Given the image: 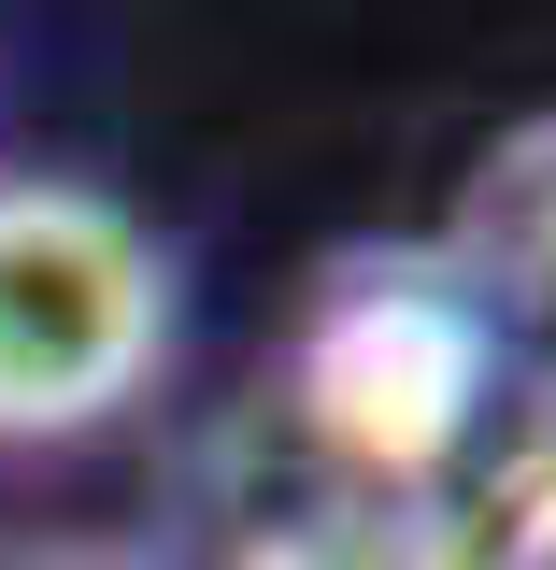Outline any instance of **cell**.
Listing matches in <instances>:
<instances>
[{"label":"cell","instance_id":"cell-4","mask_svg":"<svg viewBox=\"0 0 556 570\" xmlns=\"http://www.w3.org/2000/svg\"><path fill=\"white\" fill-rule=\"evenodd\" d=\"M14 570H143V557H14Z\"/></svg>","mask_w":556,"mask_h":570},{"label":"cell","instance_id":"cell-1","mask_svg":"<svg viewBox=\"0 0 556 570\" xmlns=\"http://www.w3.org/2000/svg\"><path fill=\"white\" fill-rule=\"evenodd\" d=\"M172 371V243L86 171H0V456L115 428Z\"/></svg>","mask_w":556,"mask_h":570},{"label":"cell","instance_id":"cell-3","mask_svg":"<svg viewBox=\"0 0 556 570\" xmlns=\"http://www.w3.org/2000/svg\"><path fill=\"white\" fill-rule=\"evenodd\" d=\"M243 570H386L371 542H343V528H285V542H257Z\"/></svg>","mask_w":556,"mask_h":570},{"label":"cell","instance_id":"cell-2","mask_svg":"<svg viewBox=\"0 0 556 570\" xmlns=\"http://www.w3.org/2000/svg\"><path fill=\"white\" fill-rule=\"evenodd\" d=\"M471 285L556 328V129L486 157V186H471Z\"/></svg>","mask_w":556,"mask_h":570}]
</instances>
